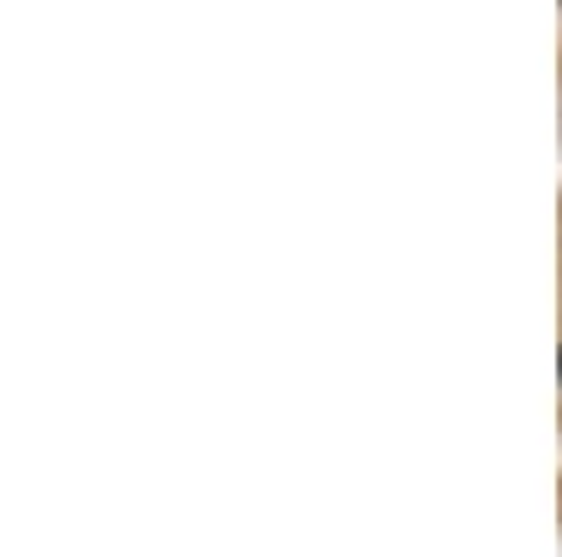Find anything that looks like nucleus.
Segmentation results:
<instances>
[{
  "mask_svg": "<svg viewBox=\"0 0 562 557\" xmlns=\"http://www.w3.org/2000/svg\"><path fill=\"white\" fill-rule=\"evenodd\" d=\"M557 378H562V349H557Z\"/></svg>",
  "mask_w": 562,
  "mask_h": 557,
  "instance_id": "nucleus-1",
  "label": "nucleus"
}]
</instances>
